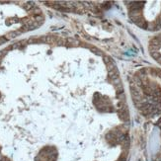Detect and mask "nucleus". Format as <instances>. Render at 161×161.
<instances>
[]
</instances>
